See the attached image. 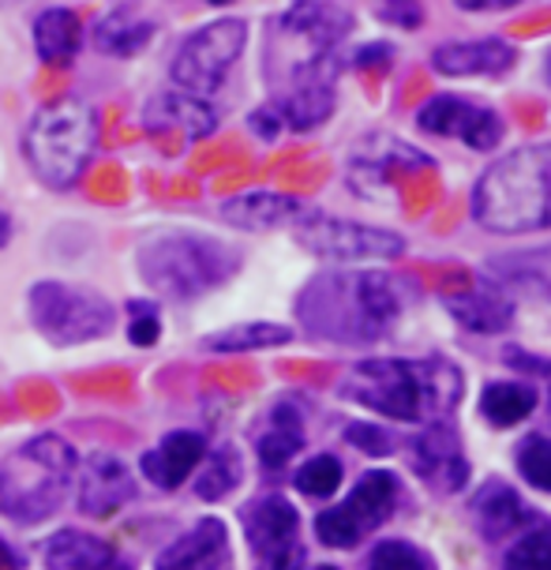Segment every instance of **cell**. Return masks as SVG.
Segmentation results:
<instances>
[{
	"mask_svg": "<svg viewBox=\"0 0 551 570\" xmlns=\"http://www.w3.org/2000/svg\"><path fill=\"white\" fill-rule=\"evenodd\" d=\"M402 315V297L391 274L380 271H326L304 285L297 297V320L312 338L334 345H367Z\"/></svg>",
	"mask_w": 551,
	"mask_h": 570,
	"instance_id": "1",
	"label": "cell"
},
{
	"mask_svg": "<svg viewBox=\"0 0 551 570\" xmlns=\"http://www.w3.org/2000/svg\"><path fill=\"white\" fill-rule=\"evenodd\" d=\"M342 394L391 421L439 424L462 399V372L443 356H372L350 368Z\"/></svg>",
	"mask_w": 551,
	"mask_h": 570,
	"instance_id": "2",
	"label": "cell"
},
{
	"mask_svg": "<svg viewBox=\"0 0 551 570\" xmlns=\"http://www.w3.org/2000/svg\"><path fill=\"white\" fill-rule=\"evenodd\" d=\"M244 267L237 244H226L210 233L161 226L139 240L136 271L142 285L161 301H199L222 289Z\"/></svg>",
	"mask_w": 551,
	"mask_h": 570,
	"instance_id": "3",
	"label": "cell"
},
{
	"mask_svg": "<svg viewBox=\"0 0 551 570\" xmlns=\"http://www.w3.org/2000/svg\"><path fill=\"white\" fill-rule=\"evenodd\" d=\"M473 218L503 237L551 229V142L518 147L488 166L473 188Z\"/></svg>",
	"mask_w": 551,
	"mask_h": 570,
	"instance_id": "4",
	"label": "cell"
},
{
	"mask_svg": "<svg viewBox=\"0 0 551 570\" xmlns=\"http://www.w3.org/2000/svg\"><path fill=\"white\" fill-rule=\"evenodd\" d=\"M79 454L65 435L46 432L19 443L0 462V514L19 525L46 522L60 511L68 488L76 484Z\"/></svg>",
	"mask_w": 551,
	"mask_h": 570,
	"instance_id": "5",
	"label": "cell"
},
{
	"mask_svg": "<svg viewBox=\"0 0 551 570\" xmlns=\"http://www.w3.org/2000/svg\"><path fill=\"white\" fill-rule=\"evenodd\" d=\"M98 147V114L83 98H60L38 109L23 131V158L46 188L65 191L87 173Z\"/></svg>",
	"mask_w": 551,
	"mask_h": 570,
	"instance_id": "6",
	"label": "cell"
},
{
	"mask_svg": "<svg viewBox=\"0 0 551 570\" xmlns=\"http://www.w3.org/2000/svg\"><path fill=\"white\" fill-rule=\"evenodd\" d=\"M353 30V12L342 4H293L274 19L267 71L270 83L282 87L304 71L334 60V49Z\"/></svg>",
	"mask_w": 551,
	"mask_h": 570,
	"instance_id": "7",
	"label": "cell"
},
{
	"mask_svg": "<svg viewBox=\"0 0 551 570\" xmlns=\"http://www.w3.org/2000/svg\"><path fill=\"white\" fill-rule=\"evenodd\" d=\"M27 312L35 331L53 345H87L106 338L117 323V308L106 293L60 278H42L30 285Z\"/></svg>",
	"mask_w": 551,
	"mask_h": 570,
	"instance_id": "8",
	"label": "cell"
},
{
	"mask_svg": "<svg viewBox=\"0 0 551 570\" xmlns=\"http://www.w3.org/2000/svg\"><path fill=\"white\" fill-rule=\"evenodd\" d=\"M248 42V23L244 19H214V23L199 27L196 35H188L180 49L173 53L169 76L173 87L188 90V95L207 98L222 83H226L229 68L237 65Z\"/></svg>",
	"mask_w": 551,
	"mask_h": 570,
	"instance_id": "9",
	"label": "cell"
},
{
	"mask_svg": "<svg viewBox=\"0 0 551 570\" xmlns=\"http://www.w3.org/2000/svg\"><path fill=\"white\" fill-rule=\"evenodd\" d=\"M397 507V476L386 470H367L350 499L315 518V537L326 548H353L372 529H380Z\"/></svg>",
	"mask_w": 551,
	"mask_h": 570,
	"instance_id": "10",
	"label": "cell"
},
{
	"mask_svg": "<svg viewBox=\"0 0 551 570\" xmlns=\"http://www.w3.org/2000/svg\"><path fill=\"white\" fill-rule=\"evenodd\" d=\"M293 240L301 248H308L312 256L338 259V263H361V259H394L405 252V237H397L391 229L361 226V222L345 218H323V214H308Z\"/></svg>",
	"mask_w": 551,
	"mask_h": 570,
	"instance_id": "11",
	"label": "cell"
},
{
	"mask_svg": "<svg viewBox=\"0 0 551 570\" xmlns=\"http://www.w3.org/2000/svg\"><path fill=\"white\" fill-rule=\"evenodd\" d=\"M432 166V158L424 150L410 147V142L394 139V136H372L350 155L345 166V185L367 203H380L383 191H391L397 180L413 177Z\"/></svg>",
	"mask_w": 551,
	"mask_h": 570,
	"instance_id": "12",
	"label": "cell"
},
{
	"mask_svg": "<svg viewBox=\"0 0 551 570\" xmlns=\"http://www.w3.org/2000/svg\"><path fill=\"white\" fill-rule=\"evenodd\" d=\"M413 454V470L416 476L435 488L443 495H454L462 492L465 481H469V462H465V451H462V440L451 424H427L421 435L413 440L410 446Z\"/></svg>",
	"mask_w": 551,
	"mask_h": 570,
	"instance_id": "13",
	"label": "cell"
},
{
	"mask_svg": "<svg viewBox=\"0 0 551 570\" xmlns=\"http://www.w3.org/2000/svg\"><path fill=\"white\" fill-rule=\"evenodd\" d=\"M76 484H79V511L87 518L117 514L120 507L131 503V495H136V476H131L128 465L109 451L87 454L76 470Z\"/></svg>",
	"mask_w": 551,
	"mask_h": 570,
	"instance_id": "14",
	"label": "cell"
},
{
	"mask_svg": "<svg viewBox=\"0 0 551 570\" xmlns=\"http://www.w3.org/2000/svg\"><path fill=\"white\" fill-rule=\"evenodd\" d=\"M155 570H233V544L222 518H199L188 533L166 544L155 559Z\"/></svg>",
	"mask_w": 551,
	"mask_h": 570,
	"instance_id": "15",
	"label": "cell"
},
{
	"mask_svg": "<svg viewBox=\"0 0 551 570\" xmlns=\"http://www.w3.org/2000/svg\"><path fill=\"white\" fill-rule=\"evenodd\" d=\"M297 533H301L297 507L285 495H263L244 507V537H248V548L259 563L297 548Z\"/></svg>",
	"mask_w": 551,
	"mask_h": 570,
	"instance_id": "16",
	"label": "cell"
},
{
	"mask_svg": "<svg viewBox=\"0 0 551 570\" xmlns=\"http://www.w3.org/2000/svg\"><path fill=\"white\" fill-rule=\"evenodd\" d=\"M312 207L297 196H282V191H240L222 203V222L244 233H270V229H297Z\"/></svg>",
	"mask_w": 551,
	"mask_h": 570,
	"instance_id": "17",
	"label": "cell"
},
{
	"mask_svg": "<svg viewBox=\"0 0 551 570\" xmlns=\"http://www.w3.org/2000/svg\"><path fill=\"white\" fill-rule=\"evenodd\" d=\"M142 125L147 131H177L184 139H207L218 128V109L207 98L169 87L142 106Z\"/></svg>",
	"mask_w": 551,
	"mask_h": 570,
	"instance_id": "18",
	"label": "cell"
},
{
	"mask_svg": "<svg viewBox=\"0 0 551 570\" xmlns=\"http://www.w3.org/2000/svg\"><path fill=\"white\" fill-rule=\"evenodd\" d=\"M207 451L210 446H207V435L203 432H169V435H161L158 446H150V451L142 454L139 470L155 488L173 492V488H180L199 470Z\"/></svg>",
	"mask_w": 551,
	"mask_h": 570,
	"instance_id": "19",
	"label": "cell"
},
{
	"mask_svg": "<svg viewBox=\"0 0 551 570\" xmlns=\"http://www.w3.org/2000/svg\"><path fill=\"white\" fill-rule=\"evenodd\" d=\"M155 35H158L155 16H147L136 4H117L98 16L95 30H90V42L106 57H136L155 42Z\"/></svg>",
	"mask_w": 551,
	"mask_h": 570,
	"instance_id": "20",
	"label": "cell"
},
{
	"mask_svg": "<svg viewBox=\"0 0 551 570\" xmlns=\"http://www.w3.org/2000/svg\"><path fill=\"white\" fill-rule=\"evenodd\" d=\"M518 60V49L506 38H481V42H446L432 53V65L443 76H503Z\"/></svg>",
	"mask_w": 551,
	"mask_h": 570,
	"instance_id": "21",
	"label": "cell"
},
{
	"mask_svg": "<svg viewBox=\"0 0 551 570\" xmlns=\"http://www.w3.org/2000/svg\"><path fill=\"white\" fill-rule=\"evenodd\" d=\"M446 308H451V315L462 327L476 334H499L514 320V304H510L506 293L492 282H476L473 289L457 293V297H446Z\"/></svg>",
	"mask_w": 551,
	"mask_h": 570,
	"instance_id": "22",
	"label": "cell"
},
{
	"mask_svg": "<svg viewBox=\"0 0 551 570\" xmlns=\"http://www.w3.org/2000/svg\"><path fill=\"white\" fill-rule=\"evenodd\" d=\"M525 522H529V511L510 484L488 481L481 492L473 495V525L484 541H503V537L522 529Z\"/></svg>",
	"mask_w": 551,
	"mask_h": 570,
	"instance_id": "23",
	"label": "cell"
},
{
	"mask_svg": "<svg viewBox=\"0 0 551 570\" xmlns=\"http://www.w3.org/2000/svg\"><path fill=\"white\" fill-rule=\"evenodd\" d=\"M117 559L109 541H101L83 529H60L42 548L46 570H106Z\"/></svg>",
	"mask_w": 551,
	"mask_h": 570,
	"instance_id": "24",
	"label": "cell"
},
{
	"mask_svg": "<svg viewBox=\"0 0 551 570\" xmlns=\"http://www.w3.org/2000/svg\"><path fill=\"white\" fill-rule=\"evenodd\" d=\"M83 46V23L76 8H46L35 19V49L46 65H65Z\"/></svg>",
	"mask_w": 551,
	"mask_h": 570,
	"instance_id": "25",
	"label": "cell"
},
{
	"mask_svg": "<svg viewBox=\"0 0 551 570\" xmlns=\"http://www.w3.org/2000/svg\"><path fill=\"white\" fill-rule=\"evenodd\" d=\"M301 446H304V421H301L297 405L278 402L270 410L267 428H263L259 440H255L259 462L267 465V470H282V465H289V458L301 454Z\"/></svg>",
	"mask_w": 551,
	"mask_h": 570,
	"instance_id": "26",
	"label": "cell"
},
{
	"mask_svg": "<svg viewBox=\"0 0 551 570\" xmlns=\"http://www.w3.org/2000/svg\"><path fill=\"white\" fill-rule=\"evenodd\" d=\"M196 495L203 503H218L226 499L229 492H237L240 481H244V462H240V451L233 443H222L207 451L203 465L196 470Z\"/></svg>",
	"mask_w": 551,
	"mask_h": 570,
	"instance_id": "27",
	"label": "cell"
},
{
	"mask_svg": "<svg viewBox=\"0 0 551 570\" xmlns=\"http://www.w3.org/2000/svg\"><path fill=\"white\" fill-rule=\"evenodd\" d=\"M537 410V391L529 383H488L481 394V413L488 424L514 428Z\"/></svg>",
	"mask_w": 551,
	"mask_h": 570,
	"instance_id": "28",
	"label": "cell"
},
{
	"mask_svg": "<svg viewBox=\"0 0 551 570\" xmlns=\"http://www.w3.org/2000/svg\"><path fill=\"white\" fill-rule=\"evenodd\" d=\"M293 342V331L285 323H237V327L214 331L203 338V345L214 353H252V350H274V345Z\"/></svg>",
	"mask_w": 551,
	"mask_h": 570,
	"instance_id": "29",
	"label": "cell"
},
{
	"mask_svg": "<svg viewBox=\"0 0 551 570\" xmlns=\"http://www.w3.org/2000/svg\"><path fill=\"white\" fill-rule=\"evenodd\" d=\"M473 109H476V101H469V98L435 95L421 109L416 125H421L424 131H432V136H462V128H465V120L473 117Z\"/></svg>",
	"mask_w": 551,
	"mask_h": 570,
	"instance_id": "30",
	"label": "cell"
},
{
	"mask_svg": "<svg viewBox=\"0 0 551 570\" xmlns=\"http://www.w3.org/2000/svg\"><path fill=\"white\" fill-rule=\"evenodd\" d=\"M503 570H551V525L540 522L522 533V541L503 556Z\"/></svg>",
	"mask_w": 551,
	"mask_h": 570,
	"instance_id": "31",
	"label": "cell"
},
{
	"mask_svg": "<svg viewBox=\"0 0 551 570\" xmlns=\"http://www.w3.org/2000/svg\"><path fill=\"white\" fill-rule=\"evenodd\" d=\"M342 462L334 454H315L312 462H304L297 470V492L312 499H331L342 488Z\"/></svg>",
	"mask_w": 551,
	"mask_h": 570,
	"instance_id": "32",
	"label": "cell"
},
{
	"mask_svg": "<svg viewBox=\"0 0 551 570\" xmlns=\"http://www.w3.org/2000/svg\"><path fill=\"white\" fill-rule=\"evenodd\" d=\"M518 473L540 492H551V435H525L518 443Z\"/></svg>",
	"mask_w": 551,
	"mask_h": 570,
	"instance_id": "33",
	"label": "cell"
},
{
	"mask_svg": "<svg viewBox=\"0 0 551 570\" xmlns=\"http://www.w3.org/2000/svg\"><path fill=\"white\" fill-rule=\"evenodd\" d=\"M367 570H435L432 556L410 541H383L367 556Z\"/></svg>",
	"mask_w": 551,
	"mask_h": 570,
	"instance_id": "34",
	"label": "cell"
},
{
	"mask_svg": "<svg viewBox=\"0 0 551 570\" xmlns=\"http://www.w3.org/2000/svg\"><path fill=\"white\" fill-rule=\"evenodd\" d=\"M462 139L473 150H492V147H499V139H503V117H499L495 109H488V106H476L473 117L465 120Z\"/></svg>",
	"mask_w": 551,
	"mask_h": 570,
	"instance_id": "35",
	"label": "cell"
},
{
	"mask_svg": "<svg viewBox=\"0 0 551 570\" xmlns=\"http://www.w3.org/2000/svg\"><path fill=\"white\" fill-rule=\"evenodd\" d=\"M128 338L139 345V350H147V345H158L161 338V315L155 304L147 301H131L128 304Z\"/></svg>",
	"mask_w": 551,
	"mask_h": 570,
	"instance_id": "36",
	"label": "cell"
},
{
	"mask_svg": "<svg viewBox=\"0 0 551 570\" xmlns=\"http://www.w3.org/2000/svg\"><path fill=\"white\" fill-rule=\"evenodd\" d=\"M345 443L361 446V451L372 454V458H386L394 451V440L383 432L380 424H350L345 428Z\"/></svg>",
	"mask_w": 551,
	"mask_h": 570,
	"instance_id": "37",
	"label": "cell"
},
{
	"mask_svg": "<svg viewBox=\"0 0 551 570\" xmlns=\"http://www.w3.org/2000/svg\"><path fill=\"white\" fill-rule=\"evenodd\" d=\"M503 361H506L514 372H529V375H551V361H548V356L525 353V350H518V345H506V350H503Z\"/></svg>",
	"mask_w": 551,
	"mask_h": 570,
	"instance_id": "38",
	"label": "cell"
},
{
	"mask_svg": "<svg viewBox=\"0 0 551 570\" xmlns=\"http://www.w3.org/2000/svg\"><path fill=\"white\" fill-rule=\"evenodd\" d=\"M375 16H380L383 23H397V27H421L424 23L421 4H375Z\"/></svg>",
	"mask_w": 551,
	"mask_h": 570,
	"instance_id": "39",
	"label": "cell"
},
{
	"mask_svg": "<svg viewBox=\"0 0 551 570\" xmlns=\"http://www.w3.org/2000/svg\"><path fill=\"white\" fill-rule=\"evenodd\" d=\"M259 570H304V548H289V552L274 556V559H263Z\"/></svg>",
	"mask_w": 551,
	"mask_h": 570,
	"instance_id": "40",
	"label": "cell"
},
{
	"mask_svg": "<svg viewBox=\"0 0 551 570\" xmlns=\"http://www.w3.org/2000/svg\"><path fill=\"white\" fill-rule=\"evenodd\" d=\"M495 8H514V0H499V4L495 0H484V4L481 0H462V12H495Z\"/></svg>",
	"mask_w": 551,
	"mask_h": 570,
	"instance_id": "41",
	"label": "cell"
},
{
	"mask_svg": "<svg viewBox=\"0 0 551 570\" xmlns=\"http://www.w3.org/2000/svg\"><path fill=\"white\" fill-rule=\"evenodd\" d=\"M0 570H23V559L19 552H12V544L0 541Z\"/></svg>",
	"mask_w": 551,
	"mask_h": 570,
	"instance_id": "42",
	"label": "cell"
},
{
	"mask_svg": "<svg viewBox=\"0 0 551 570\" xmlns=\"http://www.w3.org/2000/svg\"><path fill=\"white\" fill-rule=\"evenodd\" d=\"M8 240H12V214L0 207V248H4Z\"/></svg>",
	"mask_w": 551,
	"mask_h": 570,
	"instance_id": "43",
	"label": "cell"
},
{
	"mask_svg": "<svg viewBox=\"0 0 551 570\" xmlns=\"http://www.w3.org/2000/svg\"><path fill=\"white\" fill-rule=\"evenodd\" d=\"M106 570H131V567H128V563H120V559H114V563H109Z\"/></svg>",
	"mask_w": 551,
	"mask_h": 570,
	"instance_id": "44",
	"label": "cell"
},
{
	"mask_svg": "<svg viewBox=\"0 0 551 570\" xmlns=\"http://www.w3.org/2000/svg\"><path fill=\"white\" fill-rule=\"evenodd\" d=\"M548 83H551V53H548Z\"/></svg>",
	"mask_w": 551,
	"mask_h": 570,
	"instance_id": "45",
	"label": "cell"
},
{
	"mask_svg": "<svg viewBox=\"0 0 551 570\" xmlns=\"http://www.w3.org/2000/svg\"><path fill=\"white\" fill-rule=\"evenodd\" d=\"M315 570H338V567H315Z\"/></svg>",
	"mask_w": 551,
	"mask_h": 570,
	"instance_id": "46",
	"label": "cell"
}]
</instances>
